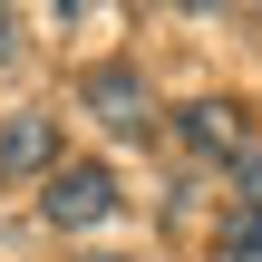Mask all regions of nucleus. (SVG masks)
Masks as SVG:
<instances>
[{
    "mask_svg": "<svg viewBox=\"0 0 262 262\" xmlns=\"http://www.w3.org/2000/svg\"><path fill=\"white\" fill-rule=\"evenodd\" d=\"M10 175H58V117H10L0 126V185Z\"/></svg>",
    "mask_w": 262,
    "mask_h": 262,
    "instance_id": "4",
    "label": "nucleus"
},
{
    "mask_svg": "<svg viewBox=\"0 0 262 262\" xmlns=\"http://www.w3.org/2000/svg\"><path fill=\"white\" fill-rule=\"evenodd\" d=\"M233 253H262V204H243V214H233Z\"/></svg>",
    "mask_w": 262,
    "mask_h": 262,
    "instance_id": "5",
    "label": "nucleus"
},
{
    "mask_svg": "<svg viewBox=\"0 0 262 262\" xmlns=\"http://www.w3.org/2000/svg\"><path fill=\"white\" fill-rule=\"evenodd\" d=\"M88 117H97L107 136H146V126H156V97H146V78H136V68H117V58H107V68H88Z\"/></svg>",
    "mask_w": 262,
    "mask_h": 262,
    "instance_id": "2",
    "label": "nucleus"
},
{
    "mask_svg": "<svg viewBox=\"0 0 262 262\" xmlns=\"http://www.w3.org/2000/svg\"><path fill=\"white\" fill-rule=\"evenodd\" d=\"M39 214H49L58 233H88V224L117 214V175H107V165H58L49 194H39Z\"/></svg>",
    "mask_w": 262,
    "mask_h": 262,
    "instance_id": "1",
    "label": "nucleus"
},
{
    "mask_svg": "<svg viewBox=\"0 0 262 262\" xmlns=\"http://www.w3.org/2000/svg\"><path fill=\"white\" fill-rule=\"evenodd\" d=\"M0 58H19V10H0Z\"/></svg>",
    "mask_w": 262,
    "mask_h": 262,
    "instance_id": "6",
    "label": "nucleus"
},
{
    "mask_svg": "<svg viewBox=\"0 0 262 262\" xmlns=\"http://www.w3.org/2000/svg\"><path fill=\"white\" fill-rule=\"evenodd\" d=\"M185 146L194 156H224V165H253V117L233 97H194L185 107Z\"/></svg>",
    "mask_w": 262,
    "mask_h": 262,
    "instance_id": "3",
    "label": "nucleus"
},
{
    "mask_svg": "<svg viewBox=\"0 0 262 262\" xmlns=\"http://www.w3.org/2000/svg\"><path fill=\"white\" fill-rule=\"evenodd\" d=\"M78 262H117V253H78Z\"/></svg>",
    "mask_w": 262,
    "mask_h": 262,
    "instance_id": "7",
    "label": "nucleus"
}]
</instances>
